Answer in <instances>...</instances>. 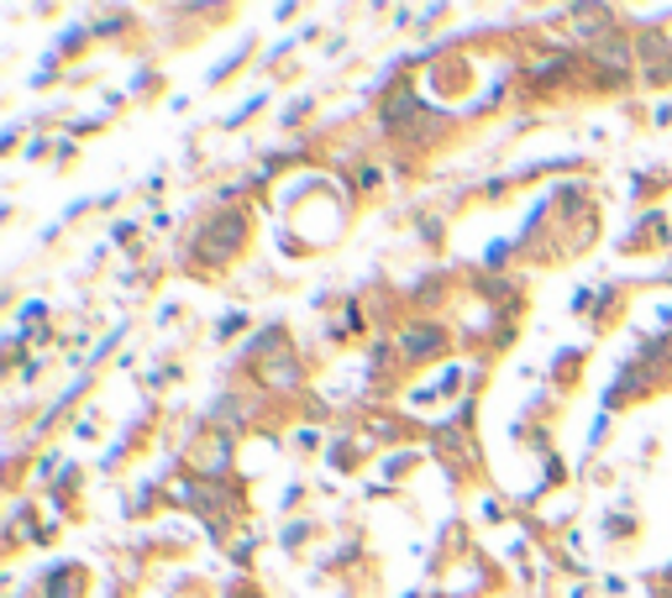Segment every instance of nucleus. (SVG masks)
<instances>
[{"label": "nucleus", "instance_id": "nucleus-1", "mask_svg": "<svg viewBox=\"0 0 672 598\" xmlns=\"http://www.w3.org/2000/svg\"><path fill=\"white\" fill-rule=\"evenodd\" d=\"M578 32H583V37H604V11H578Z\"/></svg>", "mask_w": 672, "mask_h": 598}, {"label": "nucleus", "instance_id": "nucleus-2", "mask_svg": "<svg viewBox=\"0 0 672 598\" xmlns=\"http://www.w3.org/2000/svg\"><path fill=\"white\" fill-rule=\"evenodd\" d=\"M405 347H410V352H432V347H436V331H410Z\"/></svg>", "mask_w": 672, "mask_h": 598}]
</instances>
